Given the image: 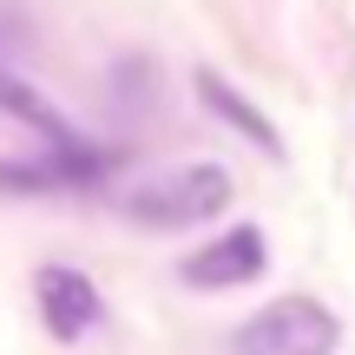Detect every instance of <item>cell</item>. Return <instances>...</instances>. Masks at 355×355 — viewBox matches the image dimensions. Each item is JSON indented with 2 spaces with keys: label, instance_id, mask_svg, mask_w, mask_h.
Returning a JSON list of instances; mask_svg holds the SVG:
<instances>
[{
  "label": "cell",
  "instance_id": "obj_2",
  "mask_svg": "<svg viewBox=\"0 0 355 355\" xmlns=\"http://www.w3.org/2000/svg\"><path fill=\"white\" fill-rule=\"evenodd\" d=\"M336 343H343V316L316 296H277L230 336L237 355H336Z\"/></svg>",
  "mask_w": 355,
  "mask_h": 355
},
{
  "label": "cell",
  "instance_id": "obj_5",
  "mask_svg": "<svg viewBox=\"0 0 355 355\" xmlns=\"http://www.w3.org/2000/svg\"><path fill=\"white\" fill-rule=\"evenodd\" d=\"M270 263V243L257 224H237L224 230L217 243H198V250L178 263V277L191 283V290H243V283H257Z\"/></svg>",
  "mask_w": 355,
  "mask_h": 355
},
{
  "label": "cell",
  "instance_id": "obj_7",
  "mask_svg": "<svg viewBox=\"0 0 355 355\" xmlns=\"http://www.w3.org/2000/svg\"><path fill=\"white\" fill-rule=\"evenodd\" d=\"M0 112H13L20 125H33V132H40L46 145H66V139H79V132L66 125V119L53 112V105L40 99V92H26V86H20L13 73H0Z\"/></svg>",
  "mask_w": 355,
  "mask_h": 355
},
{
  "label": "cell",
  "instance_id": "obj_6",
  "mask_svg": "<svg viewBox=\"0 0 355 355\" xmlns=\"http://www.w3.org/2000/svg\"><path fill=\"white\" fill-rule=\"evenodd\" d=\"M198 99H204V112H211V119H224V125L237 132V139H250L257 152H277V125H270V119L257 112L230 79H217L211 66H198Z\"/></svg>",
  "mask_w": 355,
  "mask_h": 355
},
{
  "label": "cell",
  "instance_id": "obj_3",
  "mask_svg": "<svg viewBox=\"0 0 355 355\" xmlns=\"http://www.w3.org/2000/svg\"><path fill=\"white\" fill-rule=\"evenodd\" d=\"M112 171V152L86 139L46 145L40 158H0V198H46V191H92Z\"/></svg>",
  "mask_w": 355,
  "mask_h": 355
},
{
  "label": "cell",
  "instance_id": "obj_1",
  "mask_svg": "<svg viewBox=\"0 0 355 355\" xmlns=\"http://www.w3.org/2000/svg\"><path fill=\"white\" fill-rule=\"evenodd\" d=\"M224 204H230V171L204 165V158L198 165H171V171H158V178L125 191V217L145 224V230H198Z\"/></svg>",
  "mask_w": 355,
  "mask_h": 355
},
{
  "label": "cell",
  "instance_id": "obj_4",
  "mask_svg": "<svg viewBox=\"0 0 355 355\" xmlns=\"http://www.w3.org/2000/svg\"><path fill=\"white\" fill-rule=\"evenodd\" d=\"M33 303H40V322H46V336L53 343H86L92 329L105 322V296H99V283L86 277V270H73V263H46L33 277Z\"/></svg>",
  "mask_w": 355,
  "mask_h": 355
}]
</instances>
